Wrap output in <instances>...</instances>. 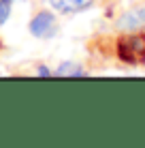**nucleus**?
<instances>
[{
    "label": "nucleus",
    "instance_id": "1",
    "mask_svg": "<svg viewBox=\"0 0 145 148\" xmlns=\"http://www.w3.org/2000/svg\"><path fill=\"white\" fill-rule=\"evenodd\" d=\"M117 56L128 64H145V32L122 37L117 41Z\"/></svg>",
    "mask_w": 145,
    "mask_h": 148
},
{
    "label": "nucleus",
    "instance_id": "2",
    "mask_svg": "<svg viewBox=\"0 0 145 148\" xmlns=\"http://www.w3.org/2000/svg\"><path fill=\"white\" fill-rule=\"evenodd\" d=\"M56 17H53V13L49 11H41L38 15H34L32 22H30V32L34 34V37L38 39H49L56 34Z\"/></svg>",
    "mask_w": 145,
    "mask_h": 148
},
{
    "label": "nucleus",
    "instance_id": "3",
    "mask_svg": "<svg viewBox=\"0 0 145 148\" xmlns=\"http://www.w3.org/2000/svg\"><path fill=\"white\" fill-rule=\"evenodd\" d=\"M56 11H62V13H73V11H83L92 4V0H49Z\"/></svg>",
    "mask_w": 145,
    "mask_h": 148
},
{
    "label": "nucleus",
    "instance_id": "4",
    "mask_svg": "<svg viewBox=\"0 0 145 148\" xmlns=\"http://www.w3.org/2000/svg\"><path fill=\"white\" fill-rule=\"evenodd\" d=\"M56 73L60 75V77H64V75H83V69H79L75 62H64Z\"/></svg>",
    "mask_w": 145,
    "mask_h": 148
},
{
    "label": "nucleus",
    "instance_id": "5",
    "mask_svg": "<svg viewBox=\"0 0 145 148\" xmlns=\"http://www.w3.org/2000/svg\"><path fill=\"white\" fill-rule=\"evenodd\" d=\"M11 15V0H0V24H4Z\"/></svg>",
    "mask_w": 145,
    "mask_h": 148
},
{
    "label": "nucleus",
    "instance_id": "6",
    "mask_svg": "<svg viewBox=\"0 0 145 148\" xmlns=\"http://www.w3.org/2000/svg\"><path fill=\"white\" fill-rule=\"evenodd\" d=\"M38 75H43V77H47V75H49V69H47V67H38Z\"/></svg>",
    "mask_w": 145,
    "mask_h": 148
}]
</instances>
